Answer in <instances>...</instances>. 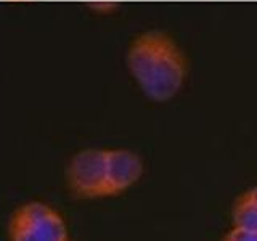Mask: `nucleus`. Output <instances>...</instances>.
<instances>
[{"instance_id":"1","label":"nucleus","mask_w":257,"mask_h":241,"mask_svg":"<svg viewBox=\"0 0 257 241\" xmlns=\"http://www.w3.org/2000/svg\"><path fill=\"white\" fill-rule=\"evenodd\" d=\"M127 64L143 93L166 101L180 90L185 79V58L171 37L147 32L128 48Z\"/></svg>"},{"instance_id":"2","label":"nucleus","mask_w":257,"mask_h":241,"mask_svg":"<svg viewBox=\"0 0 257 241\" xmlns=\"http://www.w3.org/2000/svg\"><path fill=\"white\" fill-rule=\"evenodd\" d=\"M10 236L12 241H66V227L53 209L31 203L15 212Z\"/></svg>"},{"instance_id":"3","label":"nucleus","mask_w":257,"mask_h":241,"mask_svg":"<svg viewBox=\"0 0 257 241\" xmlns=\"http://www.w3.org/2000/svg\"><path fill=\"white\" fill-rule=\"evenodd\" d=\"M71 190L79 196H108V166L106 151L87 150L72 158L68 167Z\"/></svg>"},{"instance_id":"4","label":"nucleus","mask_w":257,"mask_h":241,"mask_svg":"<svg viewBox=\"0 0 257 241\" xmlns=\"http://www.w3.org/2000/svg\"><path fill=\"white\" fill-rule=\"evenodd\" d=\"M108 166V187L109 195L122 191L139 180L143 166L140 158L132 151L125 150H109L106 151Z\"/></svg>"},{"instance_id":"5","label":"nucleus","mask_w":257,"mask_h":241,"mask_svg":"<svg viewBox=\"0 0 257 241\" xmlns=\"http://www.w3.org/2000/svg\"><path fill=\"white\" fill-rule=\"evenodd\" d=\"M233 222L236 228L257 231V204L247 195L238 199L233 211Z\"/></svg>"},{"instance_id":"6","label":"nucleus","mask_w":257,"mask_h":241,"mask_svg":"<svg viewBox=\"0 0 257 241\" xmlns=\"http://www.w3.org/2000/svg\"><path fill=\"white\" fill-rule=\"evenodd\" d=\"M223 241H257V231H249L235 227V230H231Z\"/></svg>"},{"instance_id":"7","label":"nucleus","mask_w":257,"mask_h":241,"mask_svg":"<svg viewBox=\"0 0 257 241\" xmlns=\"http://www.w3.org/2000/svg\"><path fill=\"white\" fill-rule=\"evenodd\" d=\"M246 195H247L249 198H251V199L254 201V203L257 204V187H255V188H252L251 191H247Z\"/></svg>"}]
</instances>
